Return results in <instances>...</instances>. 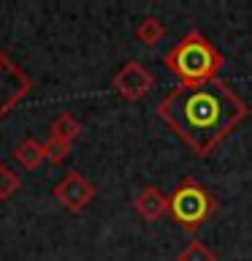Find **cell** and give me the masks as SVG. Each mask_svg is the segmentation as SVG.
<instances>
[{
  "instance_id": "cell-1",
  "label": "cell",
  "mask_w": 252,
  "mask_h": 261,
  "mask_svg": "<svg viewBox=\"0 0 252 261\" xmlns=\"http://www.w3.org/2000/svg\"><path fill=\"white\" fill-rule=\"evenodd\" d=\"M158 117L193 150L209 155L249 117V106L223 79L203 85H179L158 103Z\"/></svg>"
},
{
  "instance_id": "cell-2",
  "label": "cell",
  "mask_w": 252,
  "mask_h": 261,
  "mask_svg": "<svg viewBox=\"0 0 252 261\" xmlns=\"http://www.w3.org/2000/svg\"><path fill=\"white\" fill-rule=\"evenodd\" d=\"M166 65L176 73L182 85H203L217 79L225 57L201 30H190L174 49L166 52Z\"/></svg>"
},
{
  "instance_id": "cell-3",
  "label": "cell",
  "mask_w": 252,
  "mask_h": 261,
  "mask_svg": "<svg viewBox=\"0 0 252 261\" xmlns=\"http://www.w3.org/2000/svg\"><path fill=\"white\" fill-rule=\"evenodd\" d=\"M214 210V199L195 182V179H184L182 185L174 191V196L168 199V212L174 215L179 226H184L187 231L198 228L203 220L211 215Z\"/></svg>"
},
{
  "instance_id": "cell-4",
  "label": "cell",
  "mask_w": 252,
  "mask_h": 261,
  "mask_svg": "<svg viewBox=\"0 0 252 261\" xmlns=\"http://www.w3.org/2000/svg\"><path fill=\"white\" fill-rule=\"evenodd\" d=\"M111 85H114V90H117L122 98H125V101L136 103V101H141V98L154 87V76L144 68L141 63L128 60L117 73H114Z\"/></svg>"
},
{
  "instance_id": "cell-5",
  "label": "cell",
  "mask_w": 252,
  "mask_h": 261,
  "mask_svg": "<svg viewBox=\"0 0 252 261\" xmlns=\"http://www.w3.org/2000/svg\"><path fill=\"white\" fill-rule=\"evenodd\" d=\"M54 196H57V201H60L65 210L79 212V210H84L87 204L95 199V185L89 182L84 174L71 171V174H65L60 182L54 185Z\"/></svg>"
},
{
  "instance_id": "cell-6",
  "label": "cell",
  "mask_w": 252,
  "mask_h": 261,
  "mask_svg": "<svg viewBox=\"0 0 252 261\" xmlns=\"http://www.w3.org/2000/svg\"><path fill=\"white\" fill-rule=\"evenodd\" d=\"M133 207H136V212L144 220H149V223H152V220H160L168 212V196L163 193L160 188L149 185V188H144V191L136 196Z\"/></svg>"
},
{
  "instance_id": "cell-7",
  "label": "cell",
  "mask_w": 252,
  "mask_h": 261,
  "mask_svg": "<svg viewBox=\"0 0 252 261\" xmlns=\"http://www.w3.org/2000/svg\"><path fill=\"white\" fill-rule=\"evenodd\" d=\"M14 161L19 163L22 169H38L41 163L46 161L44 144H38L36 139H24L22 144H16V150H14Z\"/></svg>"
},
{
  "instance_id": "cell-8",
  "label": "cell",
  "mask_w": 252,
  "mask_h": 261,
  "mask_svg": "<svg viewBox=\"0 0 252 261\" xmlns=\"http://www.w3.org/2000/svg\"><path fill=\"white\" fill-rule=\"evenodd\" d=\"M81 134V125H79V120L73 117V114L68 112H62V114H57V117L52 120V125H49V136L52 139H60V142H73Z\"/></svg>"
},
{
  "instance_id": "cell-9",
  "label": "cell",
  "mask_w": 252,
  "mask_h": 261,
  "mask_svg": "<svg viewBox=\"0 0 252 261\" xmlns=\"http://www.w3.org/2000/svg\"><path fill=\"white\" fill-rule=\"evenodd\" d=\"M163 36H166V24H163L158 16H144L136 28V38L141 41L144 46H158Z\"/></svg>"
},
{
  "instance_id": "cell-10",
  "label": "cell",
  "mask_w": 252,
  "mask_h": 261,
  "mask_svg": "<svg viewBox=\"0 0 252 261\" xmlns=\"http://www.w3.org/2000/svg\"><path fill=\"white\" fill-rule=\"evenodd\" d=\"M176 261H217V253L209 248V245H203L198 240H193L187 248L176 256Z\"/></svg>"
},
{
  "instance_id": "cell-11",
  "label": "cell",
  "mask_w": 252,
  "mask_h": 261,
  "mask_svg": "<svg viewBox=\"0 0 252 261\" xmlns=\"http://www.w3.org/2000/svg\"><path fill=\"white\" fill-rule=\"evenodd\" d=\"M19 185H22V179L11 166H0V201L11 199V196L19 191Z\"/></svg>"
},
{
  "instance_id": "cell-12",
  "label": "cell",
  "mask_w": 252,
  "mask_h": 261,
  "mask_svg": "<svg viewBox=\"0 0 252 261\" xmlns=\"http://www.w3.org/2000/svg\"><path fill=\"white\" fill-rule=\"evenodd\" d=\"M44 152H46V161H52V163H62V161L71 155V144L49 136V142L44 144Z\"/></svg>"
}]
</instances>
